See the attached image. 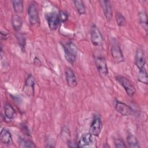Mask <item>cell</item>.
Listing matches in <instances>:
<instances>
[{
  "mask_svg": "<svg viewBox=\"0 0 148 148\" xmlns=\"http://www.w3.org/2000/svg\"><path fill=\"white\" fill-rule=\"evenodd\" d=\"M110 54L113 60L116 64H120L124 61V56L119 45L113 42L110 46Z\"/></svg>",
  "mask_w": 148,
  "mask_h": 148,
  "instance_id": "cell-5",
  "label": "cell"
},
{
  "mask_svg": "<svg viewBox=\"0 0 148 148\" xmlns=\"http://www.w3.org/2000/svg\"><path fill=\"white\" fill-rule=\"evenodd\" d=\"M28 16L31 25L38 26L40 24V18L38 7L35 2L31 3L28 8Z\"/></svg>",
  "mask_w": 148,
  "mask_h": 148,
  "instance_id": "cell-3",
  "label": "cell"
},
{
  "mask_svg": "<svg viewBox=\"0 0 148 148\" xmlns=\"http://www.w3.org/2000/svg\"><path fill=\"white\" fill-rule=\"evenodd\" d=\"M92 143V136L90 133H85L80 138L77 145L79 147H86L90 146Z\"/></svg>",
  "mask_w": 148,
  "mask_h": 148,
  "instance_id": "cell-14",
  "label": "cell"
},
{
  "mask_svg": "<svg viewBox=\"0 0 148 148\" xmlns=\"http://www.w3.org/2000/svg\"><path fill=\"white\" fill-rule=\"evenodd\" d=\"M8 38V34L6 32H3V31L1 32V38L2 40H6Z\"/></svg>",
  "mask_w": 148,
  "mask_h": 148,
  "instance_id": "cell-28",
  "label": "cell"
},
{
  "mask_svg": "<svg viewBox=\"0 0 148 148\" xmlns=\"http://www.w3.org/2000/svg\"><path fill=\"white\" fill-rule=\"evenodd\" d=\"M99 2L102 9L105 18L107 20H110L112 18V14H113L112 7L110 2L109 1L102 0V1H99Z\"/></svg>",
  "mask_w": 148,
  "mask_h": 148,
  "instance_id": "cell-13",
  "label": "cell"
},
{
  "mask_svg": "<svg viewBox=\"0 0 148 148\" xmlns=\"http://www.w3.org/2000/svg\"><path fill=\"white\" fill-rule=\"evenodd\" d=\"M95 66L100 74L107 75L108 74V68L105 58L103 56H98L94 59Z\"/></svg>",
  "mask_w": 148,
  "mask_h": 148,
  "instance_id": "cell-9",
  "label": "cell"
},
{
  "mask_svg": "<svg viewBox=\"0 0 148 148\" xmlns=\"http://www.w3.org/2000/svg\"><path fill=\"white\" fill-rule=\"evenodd\" d=\"M114 146L117 148L126 147L124 141L121 139H115L114 140Z\"/></svg>",
  "mask_w": 148,
  "mask_h": 148,
  "instance_id": "cell-27",
  "label": "cell"
},
{
  "mask_svg": "<svg viewBox=\"0 0 148 148\" xmlns=\"http://www.w3.org/2000/svg\"><path fill=\"white\" fill-rule=\"evenodd\" d=\"M59 18L60 20L61 23H65L66 22L69 17V14L66 12L65 11H60L58 13Z\"/></svg>",
  "mask_w": 148,
  "mask_h": 148,
  "instance_id": "cell-26",
  "label": "cell"
},
{
  "mask_svg": "<svg viewBox=\"0 0 148 148\" xmlns=\"http://www.w3.org/2000/svg\"><path fill=\"white\" fill-rule=\"evenodd\" d=\"M90 38L92 45L96 47L101 46L103 43L102 35L97 26L92 24L90 28Z\"/></svg>",
  "mask_w": 148,
  "mask_h": 148,
  "instance_id": "cell-4",
  "label": "cell"
},
{
  "mask_svg": "<svg viewBox=\"0 0 148 148\" xmlns=\"http://www.w3.org/2000/svg\"><path fill=\"white\" fill-rule=\"evenodd\" d=\"M138 80L143 84H147L148 83V76L147 71L144 68L143 69L139 70V72L138 74Z\"/></svg>",
  "mask_w": 148,
  "mask_h": 148,
  "instance_id": "cell-20",
  "label": "cell"
},
{
  "mask_svg": "<svg viewBox=\"0 0 148 148\" xmlns=\"http://www.w3.org/2000/svg\"><path fill=\"white\" fill-rule=\"evenodd\" d=\"M139 23L143 28L145 29L146 32H147L148 25H147V18L146 13L145 11H141L139 13Z\"/></svg>",
  "mask_w": 148,
  "mask_h": 148,
  "instance_id": "cell-18",
  "label": "cell"
},
{
  "mask_svg": "<svg viewBox=\"0 0 148 148\" xmlns=\"http://www.w3.org/2000/svg\"><path fill=\"white\" fill-rule=\"evenodd\" d=\"M75 7L80 15H84L86 13V7L84 2L81 0H75L73 1Z\"/></svg>",
  "mask_w": 148,
  "mask_h": 148,
  "instance_id": "cell-21",
  "label": "cell"
},
{
  "mask_svg": "<svg viewBox=\"0 0 148 148\" xmlns=\"http://www.w3.org/2000/svg\"><path fill=\"white\" fill-rule=\"evenodd\" d=\"M13 10L14 12L20 14L23 12L24 6H23V1L21 0H14L12 1Z\"/></svg>",
  "mask_w": 148,
  "mask_h": 148,
  "instance_id": "cell-22",
  "label": "cell"
},
{
  "mask_svg": "<svg viewBox=\"0 0 148 148\" xmlns=\"http://www.w3.org/2000/svg\"><path fill=\"white\" fill-rule=\"evenodd\" d=\"M65 57L66 61L73 64L76 61L77 54V48L76 46L72 42H68L63 45Z\"/></svg>",
  "mask_w": 148,
  "mask_h": 148,
  "instance_id": "cell-1",
  "label": "cell"
},
{
  "mask_svg": "<svg viewBox=\"0 0 148 148\" xmlns=\"http://www.w3.org/2000/svg\"><path fill=\"white\" fill-rule=\"evenodd\" d=\"M18 143H19L20 147H25V148L36 147V145L33 142H32L30 140H27L21 138L19 139Z\"/></svg>",
  "mask_w": 148,
  "mask_h": 148,
  "instance_id": "cell-23",
  "label": "cell"
},
{
  "mask_svg": "<svg viewBox=\"0 0 148 148\" xmlns=\"http://www.w3.org/2000/svg\"><path fill=\"white\" fill-rule=\"evenodd\" d=\"M68 146H69V147H78L77 143H75V142H74V143H73V142H71V141H69V142H68Z\"/></svg>",
  "mask_w": 148,
  "mask_h": 148,
  "instance_id": "cell-29",
  "label": "cell"
},
{
  "mask_svg": "<svg viewBox=\"0 0 148 148\" xmlns=\"http://www.w3.org/2000/svg\"><path fill=\"white\" fill-rule=\"evenodd\" d=\"M135 63L139 70L143 69L145 68L146 60L144 52L142 49L140 47L138 48L136 51L135 56Z\"/></svg>",
  "mask_w": 148,
  "mask_h": 148,
  "instance_id": "cell-11",
  "label": "cell"
},
{
  "mask_svg": "<svg viewBox=\"0 0 148 148\" xmlns=\"http://www.w3.org/2000/svg\"><path fill=\"white\" fill-rule=\"evenodd\" d=\"M16 38L17 39L20 47H21L22 50L24 51L25 47V44H26V39L25 36L23 34L19 33V34H17V35H16Z\"/></svg>",
  "mask_w": 148,
  "mask_h": 148,
  "instance_id": "cell-24",
  "label": "cell"
},
{
  "mask_svg": "<svg viewBox=\"0 0 148 148\" xmlns=\"http://www.w3.org/2000/svg\"><path fill=\"white\" fill-rule=\"evenodd\" d=\"M127 142L129 147L132 148H139L140 145L136 137L132 134H129L127 137Z\"/></svg>",
  "mask_w": 148,
  "mask_h": 148,
  "instance_id": "cell-19",
  "label": "cell"
},
{
  "mask_svg": "<svg viewBox=\"0 0 148 148\" xmlns=\"http://www.w3.org/2000/svg\"><path fill=\"white\" fill-rule=\"evenodd\" d=\"M102 128V122L99 117L94 118L89 130V133L94 136H98Z\"/></svg>",
  "mask_w": 148,
  "mask_h": 148,
  "instance_id": "cell-8",
  "label": "cell"
},
{
  "mask_svg": "<svg viewBox=\"0 0 148 148\" xmlns=\"http://www.w3.org/2000/svg\"><path fill=\"white\" fill-rule=\"evenodd\" d=\"M12 25L16 31H19L23 25V20L18 14H14L12 17Z\"/></svg>",
  "mask_w": 148,
  "mask_h": 148,
  "instance_id": "cell-17",
  "label": "cell"
},
{
  "mask_svg": "<svg viewBox=\"0 0 148 148\" xmlns=\"http://www.w3.org/2000/svg\"><path fill=\"white\" fill-rule=\"evenodd\" d=\"M116 21L119 27H123L126 24V20L124 16L121 13H117L116 14Z\"/></svg>",
  "mask_w": 148,
  "mask_h": 148,
  "instance_id": "cell-25",
  "label": "cell"
},
{
  "mask_svg": "<svg viewBox=\"0 0 148 148\" xmlns=\"http://www.w3.org/2000/svg\"><path fill=\"white\" fill-rule=\"evenodd\" d=\"M34 64L35 65H40V64H41V63H40V60H39V58H38V57H35V58H34Z\"/></svg>",
  "mask_w": 148,
  "mask_h": 148,
  "instance_id": "cell-30",
  "label": "cell"
},
{
  "mask_svg": "<svg viewBox=\"0 0 148 148\" xmlns=\"http://www.w3.org/2000/svg\"><path fill=\"white\" fill-rule=\"evenodd\" d=\"M1 141L5 145H10L12 143V137L9 130L6 128H3L0 134Z\"/></svg>",
  "mask_w": 148,
  "mask_h": 148,
  "instance_id": "cell-15",
  "label": "cell"
},
{
  "mask_svg": "<svg viewBox=\"0 0 148 148\" xmlns=\"http://www.w3.org/2000/svg\"><path fill=\"white\" fill-rule=\"evenodd\" d=\"M45 18L48 26L51 30L56 29L61 23L58 14L55 12L46 13Z\"/></svg>",
  "mask_w": 148,
  "mask_h": 148,
  "instance_id": "cell-6",
  "label": "cell"
},
{
  "mask_svg": "<svg viewBox=\"0 0 148 148\" xmlns=\"http://www.w3.org/2000/svg\"><path fill=\"white\" fill-rule=\"evenodd\" d=\"M4 114L5 117L9 120H11L15 117L16 115L15 110L10 103H6L4 105Z\"/></svg>",
  "mask_w": 148,
  "mask_h": 148,
  "instance_id": "cell-16",
  "label": "cell"
},
{
  "mask_svg": "<svg viewBox=\"0 0 148 148\" xmlns=\"http://www.w3.org/2000/svg\"><path fill=\"white\" fill-rule=\"evenodd\" d=\"M67 84L71 88H75L77 84V81L74 72L69 68H67L65 72Z\"/></svg>",
  "mask_w": 148,
  "mask_h": 148,
  "instance_id": "cell-12",
  "label": "cell"
},
{
  "mask_svg": "<svg viewBox=\"0 0 148 148\" xmlns=\"http://www.w3.org/2000/svg\"><path fill=\"white\" fill-rule=\"evenodd\" d=\"M34 88L35 79L31 74H29L25 80L23 91L27 96L32 97L34 94Z\"/></svg>",
  "mask_w": 148,
  "mask_h": 148,
  "instance_id": "cell-7",
  "label": "cell"
},
{
  "mask_svg": "<svg viewBox=\"0 0 148 148\" xmlns=\"http://www.w3.org/2000/svg\"><path fill=\"white\" fill-rule=\"evenodd\" d=\"M115 79L119 83V84L122 86L129 97L134 96L136 92V89L130 80H129L127 77L120 75L116 76Z\"/></svg>",
  "mask_w": 148,
  "mask_h": 148,
  "instance_id": "cell-2",
  "label": "cell"
},
{
  "mask_svg": "<svg viewBox=\"0 0 148 148\" xmlns=\"http://www.w3.org/2000/svg\"><path fill=\"white\" fill-rule=\"evenodd\" d=\"M115 109L117 112L124 116H130L132 113V109L130 107V106L119 101H116Z\"/></svg>",
  "mask_w": 148,
  "mask_h": 148,
  "instance_id": "cell-10",
  "label": "cell"
}]
</instances>
